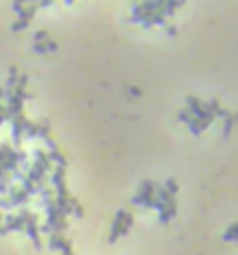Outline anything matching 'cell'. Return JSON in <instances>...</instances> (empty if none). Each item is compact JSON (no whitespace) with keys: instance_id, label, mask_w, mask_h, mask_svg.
I'll list each match as a JSON object with an SVG mask.
<instances>
[{"instance_id":"cell-2","label":"cell","mask_w":238,"mask_h":255,"mask_svg":"<svg viewBox=\"0 0 238 255\" xmlns=\"http://www.w3.org/2000/svg\"><path fill=\"white\" fill-rule=\"evenodd\" d=\"M132 221H134V216H132V211H127V209H123V211L116 213V221H114V225H111V234H109V241H116L118 237H123V234L127 232V230H130Z\"/></svg>"},{"instance_id":"cell-1","label":"cell","mask_w":238,"mask_h":255,"mask_svg":"<svg viewBox=\"0 0 238 255\" xmlns=\"http://www.w3.org/2000/svg\"><path fill=\"white\" fill-rule=\"evenodd\" d=\"M160 183H153V181H144L141 188L136 191L134 195V204H141V207H148V209H155V192Z\"/></svg>"},{"instance_id":"cell-3","label":"cell","mask_w":238,"mask_h":255,"mask_svg":"<svg viewBox=\"0 0 238 255\" xmlns=\"http://www.w3.org/2000/svg\"><path fill=\"white\" fill-rule=\"evenodd\" d=\"M224 239H227V241H238V223H234L229 227L227 234H224Z\"/></svg>"}]
</instances>
